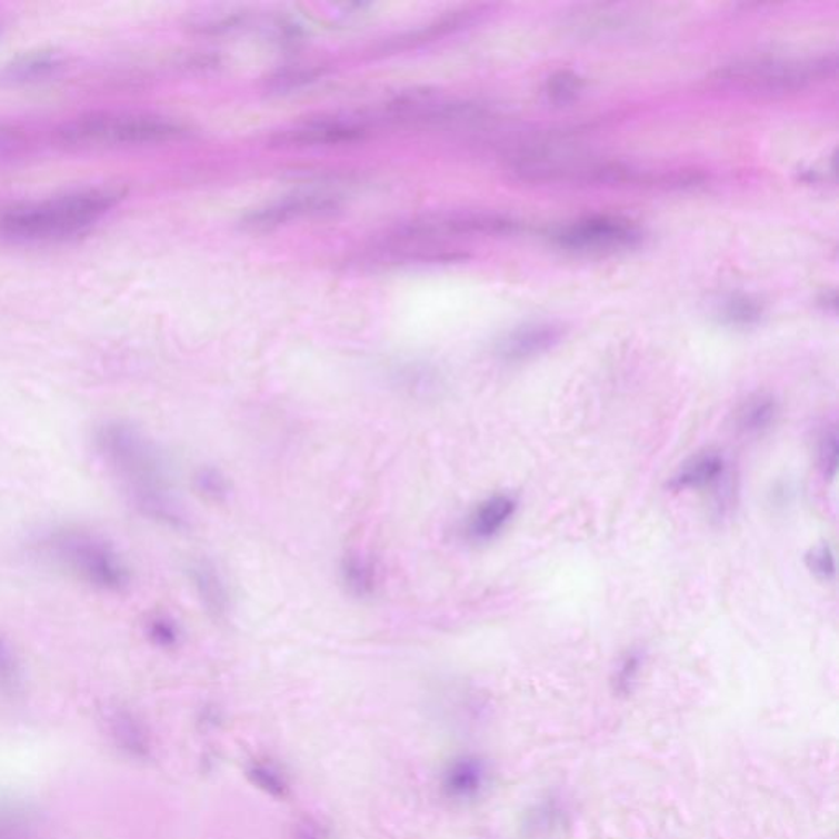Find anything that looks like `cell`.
<instances>
[{"label":"cell","mask_w":839,"mask_h":839,"mask_svg":"<svg viewBox=\"0 0 839 839\" xmlns=\"http://www.w3.org/2000/svg\"><path fill=\"white\" fill-rule=\"evenodd\" d=\"M29 147V137L16 126H0V157H16Z\"/></svg>","instance_id":"1f68e13d"},{"label":"cell","mask_w":839,"mask_h":839,"mask_svg":"<svg viewBox=\"0 0 839 839\" xmlns=\"http://www.w3.org/2000/svg\"><path fill=\"white\" fill-rule=\"evenodd\" d=\"M582 89L583 81L581 76L562 69V71L549 76L547 86H545V96H547L549 102L561 106V103H569L572 102V100L578 99Z\"/></svg>","instance_id":"484cf974"},{"label":"cell","mask_w":839,"mask_h":839,"mask_svg":"<svg viewBox=\"0 0 839 839\" xmlns=\"http://www.w3.org/2000/svg\"><path fill=\"white\" fill-rule=\"evenodd\" d=\"M552 240L576 253H615L640 244L643 231L625 217L592 216L559 228Z\"/></svg>","instance_id":"9c48e42d"},{"label":"cell","mask_w":839,"mask_h":839,"mask_svg":"<svg viewBox=\"0 0 839 839\" xmlns=\"http://www.w3.org/2000/svg\"><path fill=\"white\" fill-rule=\"evenodd\" d=\"M37 827L32 808L0 799V839H34Z\"/></svg>","instance_id":"603a6c76"},{"label":"cell","mask_w":839,"mask_h":839,"mask_svg":"<svg viewBox=\"0 0 839 839\" xmlns=\"http://www.w3.org/2000/svg\"><path fill=\"white\" fill-rule=\"evenodd\" d=\"M718 316H720L721 322L730 324V327L748 328L761 320L762 309L756 300L737 296L731 297L721 306Z\"/></svg>","instance_id":"d4e9b609"},{"label":"cell","mask_w":839,"mask_h":839,"mask_svg":"<svg viewBox=\"0 0 839 839\" xmlns=\"http://www.w3.org/2000/svg\"><path fill=\"white\" fill-rule=\"evenodd\" d=\"M292 839H328V835L319 821L313 818H303L293 828Z\"/></svg>","instance_id":"836d02e7"},{"label":"cell","mask_w":839,"mask_h":839,"mask_svg":"<svg viewBox=\"0 0 839 839\" xmlns=\"http://www.w3.org/2000/svg\"><path fill=\"white\" fill-rule=\"evenodd\" d=\"M565 337L561 324L551 322H538L521 324L516 330L509 331L497 343L496 354L500 361L517 364V362L530 361L548 353L559 344Z\"/></svg>","instance_id":"4fadbf2b"},{"label":"cell","mask_w":839,"mask_h":839,"mask_svg":"<svg viewBox=\"0 0 839 839\" xmlns=\"http://www.w3.org/2000/svg\"><path fill=\"white\" fill-rule=\"evenodd\" d=\"M640 651L628 652L627 658L623 659V665H621L620 672H618V686H628V683L633 680L635 675L638 672V668H640Z\"/></svg>","instance_id":"e575fe53"},{"label":"cell","mask_w":839,"mask_h":839,"mask_svg":"<svg viewBox=\"0 0 839 839\" xmlns=\"http://www.w3.org/2000/svg\"><path fill=\"white\" fill-rule=\"evenodd\" d=\"M188 134V127L168 117L127 112L82 113L54 131L61 147L82 151L171 143Z\"/></svg>","instance_id":"277c9868"},{"label":"cell","mask_w":839,"mask_h":839,"mask_svg":"<svg viewBox=\"0 0 839 839\" xmlns=\"http://www.w3.org/2000/svg\"><path fill=\"white\" fill-rule=\"evenodd\" d=\"M468 259V254L443 243L403 240L386 234L348 258V269L353 271H390V269L427 268V266L455 264Z\"/></svg>","instance_id":"ba28073f"},{"label":"cell","mask_w":839,"mask_h":839,"mask_svg":"<svg viewBox=\"0 0 839 839\" xmlns=\"http://www.w3.org/2000/svg\"><path fill=\"white\" fill-rule=\"evenodd\" d=\"M485 768L476 759L465 758L452 762L443 777V789L452 799H468L482 786Z\"/></svg>","instance_id":"7402d4cb"},{"label":"cell","mask_w":839,"mask_h":839,"mask_svg":"<svg viewBox=\"0 0 839 839\" xmlns=\"http://www.w3.org/2000/svg\"><path fill=\"white\" fill-rule=\"evenodd\" d=\"M725 469H727V462L720 451L693 452L669 479L668 487L671 490L707 489L723 479Z\"/></svg>","instance_id":"5bb4252c"},{"label":"cell","mask_w":839,"mask_h":839,"mask_svg":"<svg viewBox=\"0 0 839 839\" xmlns=\"http://www.w3.org/2000/svg\"><path fill=\"white\" fill-rule=\"evenodd\" d=\"M92 443L107 471L143 516L168 527H186L188 518L174 493L164 456L140 427L127 420H103L96 427Z\"/></svg>","instance_id":"6da1fadb"},{"label":"cell","mask_w":839,"mask_h":839,"mask_svg":"<svg viewBox=\"0 0 839 839\" xmlns=\"http://www.w3.org/2000/svg\"><path fill=\"white\" fill-rule=\"evenodd\" d=\"M117 189H82L34 202L0 207V240L63 241L84 233L122 200Z\"/></svg>","instance_id":"7a4b0ae2"},{"label":"cell","mask_w":839,"mask_h":839,"mask_svg":"<svg viewBox=\"0 0 839 839\" xmlns=\"http://www.w3.org/2000/svg\"><path fill=\"white\" fill-rule=\"evenodd\" d=\"M106 727L117 748L130 758L147 759L150 756V735L133 711L110 707L106 710Z\"/></svg>","instance_id":"9a60e30c"},{"label":"cell","mask_w":839,"mask_h":839,"mask_svg":"<svg viewBox=\"0 0 839 839\" xmlns=\"http://www.w3.org/2000/svg\"><path fill=\"white\" fill-rule=\"evenodd\" d=\"M340 581L356 599H371L379 587V571L374 561L359 551L343 556L340 562Z\"/></svg>","instance_id":"d6986e66"},{"label":"cell","mask_w":839,"mask_h":839,"mask_svg":"<svg viewBox=\"0 0 839 839\" xmlns=\"http://www.w3.org/2000/svg\"><path fill=\"white\" fill-rule=\"evenodd\" d=\"M818 468L825 479L833 481L838 475L839 466V437L837 427H828L820 435L817 448Z\"/></svg>","instance_id":"f1b7e54d"},{"label":"cell","mask_w":839,"mask_h":839,"mask_svg":"<svg viewBox=\"0 0 839 839\" xmlns=\"http://www.w3.org/2000/svg\"><path fill=\"white\" fill-rule=\"evenodd\" d=\"M194 486L197 492L210 502H226L230 497V481L220 469L212 466H206L196 472Z\"/></svg>","instance_id":"4316f807"},{"label":"cell","mask_w":839,"mask_h":839,"mask_svg":"<svg viewBox=\"0 0 839 839\" xmlns=\"http://www.w3.org/2000/svg\"><path fill=\"white\" fill-rule=\"evenodd\" d=\"M189 575L206 612L213 620H223L230 612L231 603L230 592L219 569L207 559H199L189 569Z\"/></svg>","instance_id":"2e32d148"},{"label":"cell","mask_w":839,"mask_h":839,"mask_svg":"<svg viewBox=\"0 0 839 839\" xmlns=\"http://www.w3.org/2000/svg\"><path fill=\"white\" fill-rule=\"evenodd\" d=\"M368 133L364 120L319 119L297 123L272 134L269 144L272 148H313L331 144L354 143Z\"/></svg>","instance_id":"8fae6325"},{"label":"cell","mask_w":839,"mask_h":839,"mask_svg":"<svg viewBox=\"0 0 839 839\" xmlns=\"http://www.w3.org/2000/svg\"><path fill=\"white\" fill-rule=\"evenodd\" d=\"M319 72L316 69H288V71L281 72V74L272 78V88L279 89H292L299 84H306V82L312 81L317 78Z\"/></svg>","instance_id":"d6a6232c"},{"label":"cell","mask_w":839,"mask_h":839,"mask_svg":"<svg viewBox=\"0 0 839 839\" xmlns=\"http://www.w3.org/2000/svg\"><path fill=\"white\" fill-rule=\"evenodd\" d=\"M520 230V222L503 213L482 212V210H440V212L421 213L407 222L393 227L388 234L403 240L430 241L443 243L447 238L458 237H497L513 234Z\"/></svg>","instance_id":"8992f818"},{"label":"cell","mask_w":839,"mask_h":839,"mask_svg":"<svg viewBox=\"0 0 839 839\" xmlns=\"http://www.w3.org/2000/svg\"><path fill=\"white\" fill-rule=\"evenodd\" d=\"M518 512V499L513 493L496 492L482 499L466 517L462 533L475 545L496 540L512 523Z\"/></svg>","instance_id":"7c38bea8"},{"label":"cell","mask_w":839,"mask_h":839,"mask_svg":"<svg viewBox=\"0 0 839 839\" xmlns=\"http://www.w3.org/2000/svg\"><path fill=\"white\" fill-rule=\"evenodd\" d=\"M247 776L253 786H257L268 796L276 797V799H284L288 796L289 783L286 782L284 776L276 771L272 766L264 765V762H253L248 768Z\"/></svg>","instance_id":"83f0119b"},{"label":"cell","mask_w":839,"mask_h":839,"mask_svg":"<svg viewBox=\"0 0 839 839\" xmlns=\"http://www.w3.org/2000/svg\"><path fill=\"white\" fill-rule=\"evenodd\" d=\"M806 566L808 571L820 581H833L835 576H837V559H835L833 548L828 543L815 545V547L808 549Z\"/></svg>","instance_id":"f546056e"},{"label":"cell","mask_w":839,"mask_h":839,"mask_svg":"<svg viewBox=\"0 0 839 839\" xmlns=\"http://www.w3.org/2000/svg\"><path fill=\"white\" fill-rule=\"evenodd\" d=\"M780 416V406L771 393L749 396L735 413L740 433L746 437H762L775 428Z\"/></svg>","instance_id":"ac0fdd59"},{"label":"cell","mask_w":839,"mask_h":839,"mask_svg":"<svg viewBox=\"0 0 839 839\" xmlns=\"http://www.w3.org/2000/svg\"><path fill=\"white\" fill-rule=\"evenodd\" d=\"M392 384L412 399L433 400L443 390V378L431 364L406 362L393 368Z\"/></svg>","instance_id":"e0dca14e"},{"label":"cell","mask_w":839,"mask_h":839,"mask_svg":"<svg viewBox=\"0 0 839 839\" xmlns=\"http://www.w3.org/2000/svg\"><path fill=\"white\" fill-rule=\"evenodd\" d=\"M386 122L409 127L466 126L487 117L485 107L448 98L430 89L402 92L386 103L381 113Z\"/></svg>","instance_id":"52a82bcc"},{"label":"cell","mask_w":839,"mask_h":839,"mask_svg":"<svg viewBox=\"0 0 839 839\" xmlns=\"http://www.w3.org/2000/svg\"><path fill=\"white\" fill-rule=\"evenodd\" d=\"M148 637L160 648L169 649L178 646L179 640H181V631H179L174 620L158 615V617L151 618L150 623H148Z\"/></svg>","instance_id":"4dcf8cb0"},{"label":"cell","mask_w":839,"mask_h":839,"mask_svg":"<svg viewBox=\"0 0 839 839\" xmlns=\"http://www.w3.org/2000/svg\"><path fill=\"white\" fill-rule=\"evenodd\" d=\"M837 54L807 58H752L718 69L710 82L727 91L777 96L802 91L837 71Z\"/></svg>","instance_id":"5b68a950"},{"label":"cell","mask_w":839,"mask_h":839,"mask_svg":"<svg viewBox=\"0 0 839 839\" xmlns=\"http://www.w3.org/2000/svg\"><path fill=\"white\" fill-rule=\"evenodd\" d=\"M23 689V669L16 646L0 635V697L12 700Z\"/></svg>","instance_id":"cb8c5ba5"},{"label":"cell","mask_w":839,"mask_h":839,"mask_svg":"<svg viewBox=\"0 0 839 839\" xmlns=\"http://www.w3.org/2000/svg\"><path fill=\"white\" fill-rule=\"evenodd\" d=\"M33 555L44 565L74 581L107 593L129 589L131 572L116 545L102 535L78 525H57L41 531L32 543Z\"/></svg>","instance_id":"3957f363"},{"label":"cell","mask_w":839,"mask_h":839,"mask_svg":"<svg viewBox=\"0 0 839 839\" xmlns=\"http://www.w3.org/2000/svg\"><path fill=\"white\" fill-rule=\"evenodd\" d=\"M341 197L331 192L309 191L282 197L268 206L251 210L240 220L247 231H271L300 220L328 216L340 209Z\"/></svg>","instance_id":"30bf717a"},{"label":"cell","mask_w":839,"mask_h":839,"mask_svg":"<svg viewBox=\"0 0 839 839\" xmlns=\"http://www.w3.org/2000/svg\"><path fill=\"white\" fill-rule=\"evenodd\" d=\"M64 60L57 51H38L13 61L0 72L2 81L23 84V82L43 81L57 74L63 68Z\"/></svg>","instance_id":"ffe728a7"},{"label":"cell","mask_w":839,"mask_h":839,"mask_svg":"<svg viewBox=\"0 0 839 839\" xmlns=\"http://www.w3.org/2000/svg\"><path fill=\"white\" fill-rule=\"evenodd\" d=\"M485 12V6L469 7V9L452 12L451 16L431 23L427 29L417 30V32L407 34V37H400L399 40H390L389 51L406 50V48H412L416 44L425 43V41L435 40V38L465 29V27L475 23Z\"/></svg>","instance_id":"44dd1931"}]
</instances>
